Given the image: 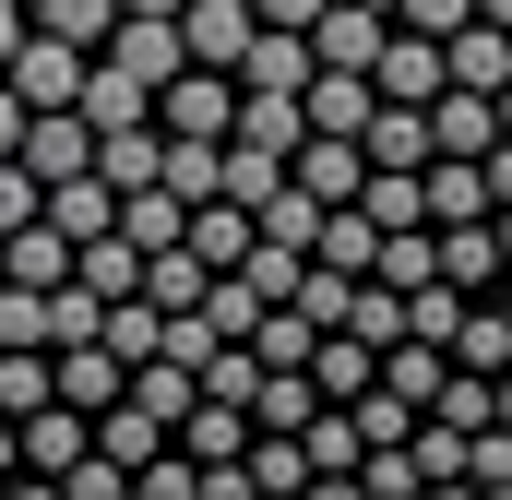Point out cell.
<instances>
[{"instance_id": "ab89813d", "label": "cell", "mask_w": 512, "mask_h": 500, "mask_svg": "<svg viewBox=\"0 0 512 500\" xmlns=\"http://www.w3.org/2000/svg\"><path fill=\"white\" fill-rule=\"evenodd\" d=\"M310 346H322V334H310L298 310H262V334H251V358H262V370H310Z\"/></svg>"}, {"instance_id": "4dcf8cb0", "label": "cell", "mask_w": 512, "mask_h": 500, "mask_svg": "<svg viewBox=\"0 0 512 500\" xmlns=\"http://www.w3.org/2000/svg\"><path fill=\"white\" fill-rule=\"evenodd\" d=\"M108 24H120V0H36V24H24V36H60V48H84V60H96V48H108Z\"/></svg>"}, {"instance_id": "1f68e13d", "label": "cell", "mask_w": 512, "mask_h": 500, "mask_svg": "<svg viewBox=\"0 0 512 500\" xmlns=\"http://www.w3.org/2000/svg\"><path fill=\"white\" fill-rule=\"evenodd\" d=\"M155 155H167L155 131H108V143H96V179H108V203H131V191H155Z\"/></svg>"}, {"instance_id": "44dd1931", "label": "cell", "mask_w": 512, "mask_h": 500, "mask_svg": "<svg viewBox=\"0 0 512 500\" xmlns=\"http://www.w3.org/2000/svg\"><path fill=\"white\" fill-rule=\"evenodd\" d=\"M0 286H24V298H48V286H72V239H48V227H24V239H0Z\"/></svg>"}, {"instance_id": "8d00e7d4", "label": "cell", "mask_w": 512, "mask_h": 500, "mask_svg": "<svg viewBox=\"0 0 512 500\" xmlns=\"http://www.w3.org/2000/svg\"><path fill=\"white\" fill-rule=\"evenodd\" d=\"M179 227H191V215H179L167 191H131V203H120V227H108V239H131L143 262H155V250H179Z\"/></svg>"}, {"instance_id": "603a6c76", "label": "cell", "mask_w": 512, "mask_h": 500, "mask_svg": "<svg viewBox=\"0 0 512 500\" xmlns=\"http://www.w3.org/2000/svg\"><path fill=\"white\" fill-rule=\"evenodd\" d=\"M441 358H453V370H465V381H501V370H512V322H501V310H489V298H477V310L453 322V346H441Z\"/></svg>"}, {"instance_id": "7a4b0ae2", "label": "cell", "mask_w": 512, "mask_h": 500, "mask_svg": "<svg viewBox=\"0 0 512 500\" xmlns=\"http://www.w3.org/2000/svg\"><path fill=\"white\" fill-rule=\"evenodd\" d=\"M251 36H262L251 0H191V12H179V60L215 72V84H239V48H251Z\"/></svg>"}, {"instance_id": "9a60e30c", "label": "cell", "mask_w": 512, "mask_h": 500, "mask_svg": "<svg viewBox=\"0 0 512 500\" xmlns=\"http://www.w3.org/2000/svg\"><path fill=\"white\" fill-rule=\"evenodd\" d=\"M179 250H191L203 274H239V262H251V215H239V203H191Z\"/></svg>"}, {"instance_id": "bcb514c9", "label": "cell", "mask_w": 512, "mask_h": 500, "mask_svg": "<svg viewBox=\"0 0 512 500\" xmlns=\"http://www.w3.org/2000/svg\"><path fill=\"white\" fill-rule=\"evenodd\" d=\"M0 346H36V358H48V298H24V286H0Z\"/></svg>"}, {"instance_id": "b9f144b4", "label": "cell", "mask_w": 512, "mask_h": 500, "mask_svg": "<svg viewBox=\"0 0 512 500\" xmlns=\"http://www.w3.org/2000/svg\"><path fill=\"white\" fill-rule=\"evenodd\" d=\"M96 322H108V310H96L84 286H48V358H60V346H96Z\"/></svg>"}, {"instance_id": "60d3db41", "label": "cell", "mask_w": 512, "mask_h": 500, "mask_svg": "<svg viewBox=\"0 0 512 500\" xmlns=\"http://www.w3.org/2000/svg\"><path fill=\"white\" fill-rule=\"evenodd\" d=\"M48 405V358L36 346H0V417H36Z\"/></svg>"}, {"instance_id": "11a10c76", "label": "cell", "mask_w": 512, "mask_h": 500, "mask_svg": "<svg viewBox=\"0 0 512 500\" xmlns=\"http://www.w3.org/2000/svg\"><path fill=\"white\" fill-rule=\"evenodd\" d=\"M12 48H24V12H12V0H0V72H12Z\"/></svg>"}, {"instance_id": "f1b7e54d", "label": "cell", "mask_w": 512, "mask_h": 500, "mask_svg": "<svg viewBox=\"0 0 512 500\" xmlns=\"http://www.w3.org/2000/svg\"><path fill=\"white\" fill-rule=\"evenodd\" d=\"M227 143H251V155H298V143H310V131H298V96H239Z\"/></svg>"}, {"instance_id": "4fadbf2b", "label": "cell", "mask_w": 512, "mask_h": 500, "mask_svg": "<svg viewBox=\"0 0 512 500\" xmlns=\"http://www.w3.org/2000/svg\"><path fill=\"white\" fill-rule=\"evenodd\" d=\"M131 417H143V429H167V441H179V417H191V405H203V381L179 370V358H143V370H131V393H120Z\"/></svg>"}, {"instance_id": "816d5d0a", "label": "cell", "mask_w": 512, "mask_h": 500, "mask_svg": "<svg viewBox=\"0 0 512 500\" xmlns=\"http://www.w3.org/2000/svg\"><path fill=\"white\" fill-rule=\"evenodd\" d=\"M24 155V108H12V84H0V167Z\"/></svg>"}, {"instance_id": "7402d4cb", "label": "cell", "mask_w": 512, "mask_h": 500, "mask_svg": "<svg viewBox=\"0 0 512 500\" xmlns=\"http://www.w3.org/2000/svg\"><path fill=\"white\" fill-rule=\"evenodd\" d=\"M322 417V393H310V370H262V393H251V429L262 441H298Z\"/></svg>"}, {"instance_id": "6da1fadb", "label": "cell", "mask_w": 512, "mask_h": 500, "mask_svg": "<svg viewBox=\"0 0 512 500\" xmlns=\"http://www.w3.org/2000/svg\"><path fill=\"white\" fill-rule=\"evenodd\" d=\"M0 84H12V108H24V120H60V108L84 96V48H60V36H24Z\"/></svg>"}, {"instance_id": "3957f363", "label": "cell", "mask_w": 512, "mask_h": 500, "mask_svg": "<svg viewBox=\"0 0 512 500\" xmlns=\"http://www.w3.org/2000/svg\"><path fill=\"white\" fill-rule=\"evenodd\" d=\"M12 167H24L36 191H72V179H96V131L72 120V108H60V120H24V155H12Z\"/></svg>"}, {"instance_id": "484cf974", "label": "cell", "mask_w": 512, "mask_h": 500, "mask_svg": "<svg viewBox=\"0 0 512 500\" xmlns=\"http://www.w3.org/2000/svg\"><path fill=\"white\" fill-rule=\"evenodd\" d=\"M334 334L382 358V346H405V298H393V286H370V274H358V286H346V322H334Z\"/></svg>"}, {"instance_id": "d4e9b609", "label": "cell", "mask_w": 512, "mask_h": 500, "mask_svg": "<svg viewBox=\"0 0 512 500\" xmlns=\"http://www.w3.org/2000/svg\"><path fill=\"white\" fill-rule=\"evenodd\" d=\"M274 191H286V155H251V143H227V155H215V203H239V215H262Z\"/></svg>"}, {"instance_id": "681fc988", "label": "cell", "mask_w": 512, "mask_h": 500, "mask_svg": "<svg viewBox=\"0 0 512 500\" xmlns=\"http://www.w3.org/2000/svg\"><path fill=\"white\" fill-rule=\"evenodd\" d=\"M251 24H262V36H310V24H322V0H251Z\"/></svg>"}, {"instance_id": "30bf717a", "label": "cell", "mask_w": 512, "mask_h": 500, "mask_svg": "<svg viewBox=\"0 0 512 500\" xmlns=\"http://www.w3.org/2000/svg\"><path fill=\"white\" fill-rule=\"evenodd\" d=\"M96 60H120L143 96H167V84L191 72V60H179V24H108V48H96Z\"/></svg>"}, {"instance_id": "d590c367", "label": "cell", "mask_w": 512, "mask_h": 500, "mask_svg": "<svg viewBox=\"0 0 512 500\" xmlns=\"http://www.w3.org/2000/svg\"><path fill=\"white\" fill-rule=\"evenodd\" d=\"M310 262H322V274H346V286H358V274L382 262V239L358 227V203H346V215H322V239H310Z\"/></svg>"}, {"instance_id": "2e32d148", "label": "cell", "mask_w": 512, "mask_h": 500, "mask_svg": "<svg viewBox=\"0 0 512 500\" xmlns=\"http://www.w3.org/2000/svg\"><path fill=\"white\" fill-rule=\"evenodd\" d=\"M72 286H84L96 310H120V298H143V250L131 239H84L72 250Z\"/></svg>"}, {"instance_id": "4316f807", "label": "cell", "mask_w": 512, "mask_h": 500, "mask_svg": "<svg viewBox=\"0 0 512 500\" xmlns=\"http://www.w3.org/2000/svg\"><path fill=\"white\" fill-rule=\"evenodd\" d=\"M370 381H382L370 346H346V334H322V346H310V393H322V405H358Z\"/></svg>"}, {"instance_id": "ffe728a7", "label": "cell", "mask_w": 512, "mask_h": 500, "mask_svg": "<svg viewBox=\"0 0 512 500\" xmlns=\"http://www.w3.org/2000/svg\"><path fill=\"white\" fill-rule=\"evenodd\" d=\"M310 84V36H251L239 48V96H298Z\"/></svg>"}, {"instance_id": "d6a6232c", "label": "cell", "mask_w": 512, "mask_h": 500, "mask_svg": "<svg viewBox=\"0 0 512 500\" xmlns=\"http://www.w3.org/2000/svg\"><path fill=\"white\" fill-rule=\"evenodd\" d=\"M370 286H393V298L441 286V239H429V227H405V239H382V262H370Z\"/></svg>"}, {"instance_id": "9f6ffc18", "label": "cell", "mask_w": 512, "mask_h": 500, "mask_svg": "<svg viewBox=\"0 0 512 500\" xmlns=\"http://www.w3.org/2000/svg\"><path fill=\"white\" fill-rule=\"evenodd\" d=\"M0 500H60V477H12V489H0Z\"/></svg>"}, {"instance_id": "c3c4849f", "label": "cell", "mask_w": 512, "mask_h": 500, "mask_svg": "<svg viewBox=\"0 0 512 500\" xmlns=\"http://www.w3.org/2000/svg\"><path fill=\"white\" fill-rule=\"evenodd\" d=\"M36 203H48V191H36L24 167H0V239H24V227H36Z\"/></svg>"}, {"instance_id": "f5cc1de1", "label": "cell", "mask_w": 512, "mask_h": 500, "mask_svg": "<svg viewBox=\"0 0 512 500\" xmlns=\"http://www.w3.org/2000/svg\"><path fill=\"white\" fill-rule=\"evenodd\" d=\"M191 0H120V24H179Z\"/></svg>"}, {"instance_id": "ac0fdd59", "label": "cell", "mask_w": 512, "mask_h": 500, "mask_svg": "<svg viewBox=\"0 0 512 500\" xmlns=\"http://www.w3.org/2000/svg\"><path fill=\"white\" fill-rule=\"evenodd\" d=\"M36 227H48V239H108V227H120V203H108V179H72V191H48V203H36Z\"/></svg>"}, {"instance_id": "8fae6325", "label": "cell", "mask_w": 512, "mask_h": 500, "mask_svg": "<svg viewBox=\"0 0 512 500\" xmlns=\"http://www.w3.org/2000/svg\"><path fill=\"white\" fill-rule=\"evenodd\" d=\"M441 84H453V96H501V84H512V36H501V24L441 36Z\"/></svg>"}, {"instance_id": "91938a15", "label": "cell", "mask_w": 512, "mask_h": 500, "mask_svg": "<svg viewBox=\"0 0 512 500\" xmlns=\"http://www.w3.org/2000/svg\"><path fill=\"white\" fill-rule=\"evenodd\" d=\"M477 24H501V36H512V0H477Z\"/></svg>"}, {"instance_id": "6f0895ef", "label": "cell", "mask_w": 512, "mask_h": 500, "mask_svg": "<svg viewBox=\"0 0 512 500\" xmlns=\"http://www.w3.org/2000/svg\"><path fill=\"white\" fill-rule=\"evenodd\" d=\"M12 477H24V453H12V417H0V489H12Z\"/></svg>"}, {"instance_id": "6125c7cd", "label": "cell", "mask_w": 512, "mask_h": 500, "mask_svg": "<svg viewBox=\"0 0 512 500\" xmlns=\"http://www.w3.org/2000/svg\"><path fill=\"white\" fill-rule=\"evenodd\" d=\"M346 12H382V24H393V0H346Z\"/></svg>"}, {"instance_id": "83f0119b", "label": "cell", "mask_w": 512, "mask_h": 500, "mask_svg": "<svg viewBox=\"0 0 512 500\" xmlns=\"http://www.w3.org/2000/svg\"><path fill=\"white\" fill-rule=\"evenodd\" d=\"M441 381H453V358H441V346H417V334H405V346H382V393H393V405H417V417H429V393H441Z\"/></svg>"}, {"instance_id": "e0dca14e", "label": "cell", "mask_w": 512, "mask_h": 500, "mask_svg": "<svg viewBox=\"0 0 512 500\" xmlns=\"http://www.w3.org/2000/svg\"><path fill=\"white\" fill-rule=\"evenodd\" d=\"M358 155H370L382 179H417V167H429V120H417V108H370V131H358Z\"/></svg>"}, {"instance_id": "7bdbcfd3", "label": "cell", "mask_w": 512, "mask_h": 500, "mask_svg": "<svg viewBox=\"0 0 512 500\" xmlns=\"http://www.w3.org/2000/svg\"><path fill=\"white\" fill-rule=\"evenodd\" d=\"M465 310H477V298H453V286H417V298H405V334H417V346H453V322H465Z\"/></svg>"}, {"instance_id": "f907efd6", "label": "cell", "mask_w": 512, "mask_h": 500, "mask_svg": "<svg viewBox=\"0 0 512 500\" xmlns=\"http://www.w3.org/2000/svg\"><path fill=\"white\" fill-rule=\"evenodd\" d=\"M477 179H489V215H512V143H489V155H477Z\"/></svg>"}, {"instance_id": "7c38bea8", "label": "cell", "mask_w": 512, "mask_h": 500, "mask_svg": "<svg viewBox=\"0 0 512 500\" xmlns=\"http://www.w3.org/2000/svg\"><path fill=\"white\" fill-rule=\"evenodd\" d=\"M417 120H429V155H453V167H477V155L501 143V120H489V96H453V84H441V96H429Z\"/></svg>"}, {"instance_id": "836d02e7", "label": "cell", "mask_w": 512, "mask_h": 500, "mask_svg": "<svg viewBox=\"0 0 512 500\" xmlns=\"http://www.w3.org/2000/svg\"><path fill=\"white\" fill-rule=\"evenodd\" d=\"M239 477H251V500H298V489H310V453H298V441H262V429H251Z\"/></svg>"}, {"instance_id": "74e56055", "label": "cell", "mask_w": 512, "mask_h": 500, "mask_svg": "<svg viewBox=\"0 0 512 500\" xmlns=\"http://www.w3.org/2000/svg\"><path fill=\"white\" fill-rule=\"evenodd\" d=\"M191 381H203V405H227V417H251V393H262V358H251V346H215V358H203Z\"/></svg>"}, {"instance_id": "277c9868", "label": "cell", "mask_w": 512, "mask_h": 500, "mask_svg": "<svg viewBox=\"0 0 512 500\" xmlns=\"http://www.w3.org/2000/svg\"><path fill=\"white\" fill-rule=\"evenodd\" d=\"M227 120H239V84H215V72H179L155 96V131L167 143H227Z\"/></svg>"}, {"instance_id": "680465c9", "label": "cell", "mask_w": 512, "mask_h": 500, "mask_svg": "<svg viewBox=\"0 0 512 500\" xmlns=\"http://www.w3.org/2000/svg\"><path fill=\"white\" fill-rule=\"evenodd\" d=\"M489 250H501V274H512V215H489Z\"/></svg>"}, {"instance_id": "f35d334b", "label": "cell", "mask_w": 512, "mask_h": 500, "mask_svg": "<svg viewBox=\"0 0 512 500\" xmlns=\"http://www.w3.org/2000/svg\"><path fill=\"white\" fill-rule=\"evenodd\" d=\"M429 429H453V441H477V429H489V381H441V393H429Z\"/></svg>"}, {"instance_id": "5bb4252c", "label": "cell", "mask_w": 512, "mask_h": 500, "mask_svg": "<svg viewBox=\"0 0 512 500\" xmlns=\"http://www.w3.org/2000/svg\"><path fill=\"white\" fill-rule=\"evenodd\" d=\"M417 203H429V227H489V179H477V167H453V155H429V167H417Z\"/></svg>"}, {"instance_id": "9c48e42d", "label": "cell", "mask_w": 512, "mask_h": 500, "mask_svg": "<svg viewBox=\"0 0 512 500\" xmlns=\"http://www.w3.org/2000/svg\"><path fill=\"white\" fill-rule=\"evenodd\" d=\"M382 12H346V0H322V24H310V72H358L370 84V60H382Z\"/></svg>"}, {"instance_id": "db71d44e", "label": "cell", "mask_w": 512, "mask_h": 500, "mask_svg": "<svg viewBox=\"0 0 512 500\" xmlns=\"http://www.w3.org/2000/svg\"><path fill=\"white\" fill-rule=\"evenodd\" d=\"M203 500H251V477L239 465H203Z\"/></svg>"}, {"instance_id": "52a82bcc", "label": "cell", "mask_w": 512, "mask_h": 500, "mask_svg": "<svg viewBox=\"0 0 512 500\" xmlns=\"http://www.w3.org/2000/svg\"><path fill=\"white\" fill-rule=\"evenodd\" d=\"M120 393H131V370L108 346H60V358H48V405H72V417H108Z\"/></svg>"}, {"instance_id": "be15d7a7", "label": "cell", "mask_w": 512, "mask_h": 500, "mask_svg": "<svg viewBox=\"0 0 512 500\" xmlns=\"http://www.w3.org/2000/svg\"><path fill=\"white\" fill-rule=\"evenodd\" d=\"M489 310H501V322H512V274H501V298H489Z\"/></svg>"}, {"instance_id": "ee69618b", "label": "cell", "mask_w": 512, "mask_h": 500, "mask_svg": "<svg viewBox=\"0 0 512 500\" xmlns=\"http://www.w3.org/2000/svg\"><path fill=\"white\" fill-rule=\"evenodd\" d=\"M131 500H203V465L191 453H155V465H131Z\"/></svg>"}, {"instance_id": "d6986e66", "label": "cell", "mask_w": 512, "mask_h": 500, "mask_svg": "<svg viewBox=\"0 0 512 500\" xmlns=\"http://www.w3.org/2000/svg\"><path fill=\"white\" fill-rule=\"evenodd\" d=\"M441 239V286L453 298H501V250H489V227H429Z\"/></svg>"}, {"instance_id": "7dc6e473", "label": "cell", "mask_w": 512, "mask_h": 500, "mask_svg": "<svg viewBox=\"0 0 512 500\" xmlns=\"http://www.w3.org/2000/svg\"><path fill=\"white\" fill-rule=\"evenodd\" d=\"M60 500H131V477H120V465H108V453H84V465L60 477Z\"/></svg>"}, {"instance_id": "cb8c5ba5", "label": "cell", "mask_w": 512, "mask_h": 500, "mask_svg": "<svg viewBox=\"0 0 512 500\" xmlns=\"http://www.w3.org/2000/svg\"><path fill=\"white\" fill-rule=\"evenodd\" d=\"M203 286H215V274H203L191 250H155V262H143V310H155V322H191Z\"/></svg>"}, {"instance_id": "e575fe53", "label": "cell", "mask_w": 512, "mask_h": 500, "mask_svg": "<svg viewBox=\"0 0 512 500\" xmlns=\"http://www.w3.org/2000/svg\"><path fill=\"white\" fill-rule=\"evenodd\" d=\"M298 453H310V477H358V453H370V441H358V417H346V405H322V417L298 429Z\"/></svg>"}, {"instance_id": "ba28073f", "label": "cell", "mask_w": 512, "mask_h": 500, "mask_svg": "<svg viewBox=\"0 0 512 500\" xmlns=\"http://www.w3.org/2000/svg\"><path fill=\"white\" fill-rule=\"evenodd\" d=\"M72 120L96 131V143H108V131H155V96L131 84L120 60H84V96H72Z\"/></svg>"}, {"instance_id": "8992f818", "label": "cell", "mask_w": 512, "mask_h": 500, "mask_svg": "<svg viewBox=\"0 0 512 500\" xmlns=\"http://www.w3.org/2000/svg\"><path fill=\"white\" fill-rule=\"evenodd\" d=\"M12 453H24V477H72V465L96 453V417H72V405H36V417H12Z\"/></svg>"}, {"instance_id": "5b68a950", "label": "cell", "mask_w": 512, "mask_h": 500, "mask_svg": "<svg viewBox=\"0 0 512 500\" xmlns=\"http://www.w3.org/2000/svg\"><path fill=\"white\" fill-rule=\"evenodd\" d=\"M286 191L322 203V215H346V203L370 191V155H358V143H298V155H286Z\"/></svg>"}, {"instance_id": "f6af8a7d", "label": "cell", "mask_w": 512, "mask_h": 500, "mask_svg": "<svg viewBox=\"0 0 512 500\" xmlns=\"http://www.w3.org/2000/svg\"><path fill=\"white\" fill-rule=\"evenodd\" d=\"M393 24L441 48V36H465V24H477V0H393Z\"/></svg>"}, {"instance_id": "f546056e", "label": "cell", "mask_w": 512, "mask_h": 500, "mask_svg": "<svg viewBox=\"0 0 512 500\" xmlns=\"http://www.w3.org/2000/svg\"><path fill=\"white\" fill-rule=\"evenodd\" d=\"M167 453H191V465H239V453H251V417H227V405H191Z\"/></svg>"}, {"instance_id": "94428289", "label": "cell", "mask_w": 512, "mask_h": 500, "mask_svg": "<svg viewBox=\"0 0 512 500\" xmlns=\"http://www.w3.org/2000/svg\"><path fill=\"white\" fill-rule=\"evenodd\" d=\"M489 120H501V143H512V84H501V96H489Z\"/></svg>"}]
</instances>
